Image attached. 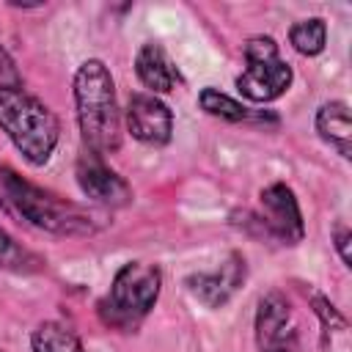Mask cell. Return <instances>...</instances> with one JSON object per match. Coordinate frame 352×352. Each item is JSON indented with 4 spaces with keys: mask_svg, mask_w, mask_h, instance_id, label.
<instances>
[{
    "mask_svg": "<svg viewBox=\"0 0 352 352\" xmlns=\"http://www.w3.org/2000/svg\"><path fill=\"white\" fill-rule=\"evenodd\" d=\"M289 41H292V47H294L300 55H319V52L324 50V41H327L324 19L308 16V19L294 22L292 30H289Z\"/></svg>",
    "mask_w": 352,
    "mask_h": 352,
    "instance_id": "obj_14",
    "label": "cell"
},
{
    "mask_svg": "<svg viewBox=\"0 0 352 352\" xmlns=\"http://www.w3.org/2000/svg\"><path fill=\"white\" fill-rule=\"evenodd\" d=\"M0 126L30 165H44L58 143L55 113L22 85L0 88Z\"/></svg>",
    "mask_w": 352,
    "mask_h": 352,
    "instance_id": "obj_2",
    "label": "cell"
},
{
    "mask_svg": "<svg viewBox=\"0 0 352 352\" xmlns=\"http://www.w3.org/2000/svg\"><path fill=\"white\" fill-rule=\"evenodd\" d=\"M160 283H162V275L154 264H146V261L124 264L116 272L110 292L102 302L104 322L116 327H135L154 308L160 297Z\"/></svg>",
    "mask_w": 352,
    "mask_h": 352,
    "instance_id": "obj_3",
    "label": "cell"
},
{
    "mask_svg": "<svg viewBox=\"0 0 352 352\" xmlns=\"http://www.w3.org/2000/svg\"><path fill=\"white\" fill-rule=\"evenodd\" d=\"M256 338H258V349H272L297 341L292 311L280 292H270L267 297H261L256 314Z\"/></svg>",
    "mask_w": 352,
    "mask_h": 352,
    "instance_id": "obj_9",
    "label": "cell"
},
{
    "mask_svg": "<svg viewBox=\"0 0 352 352\" xmlns=\"http://www.w3.org/2000/svg\"><path fill=\"white\" fill-rule=\"evenodd\" d=\"M33 352H82L80 338L60 322H44L33 330Z\"/></svg>",
    "mask_w": 352,
    "mask_h": 352,
    "instance_id": "obj_13",
    "label": "cell"
},
{
    "mask_svg": "<svg viewBox=\"0 0 352 352\" xmlns=\"http://www.w3.org/2000/svg\"><path fill=\"white\" fill-rule=\"evenodd\" d=\"M77 184L88 198L104 206H124L132 198L129 184L116 170H110L96 154H85L77 162Z\"/></svg>",
    "mask_w": 352,
    "mask_h": 352,
    "instance_id": "obj_8",
    "label": "cell"
},
{
    "mask_svg": "<svg viewBox=\"0 0 352 352\" xmlns=\"http://www.w3.org/2000/svg\"><path fill=\"white\" fill-rule=\"evenodd\" d=\"M314 300H316V305H319V308H316V314L322 316V322H324L327 327H330V324H338V327H344V319H341V314H338V311H336V308H333V305H330V302H327L322 294H314Z\"/></svg>",
    "mask_w": 352,
    "mask_h": 352,
    "instance_id": "obj_17",
    "label": "cell"
},
{
    "mask_svg": "<svg viewBox=\"0 0 352 352\" xmlns=\"http://www.w3.org/2000/svg\"><path fill=\"white\" fill-rule=\"evenodd\" d=\"M261 352H297V341L294 344H283V346H272V349H261Z\"/></svg>",
    "mask_w": 352,
    "mask_h": 352,
    "instance_id": "obj_20",
    "label": "cell"
},
{
    "mask_svg": "<svg viewBox=\"0 0 352 352\" xmlns=\"http://www.w3.org/2000/svg\"><path fill=\"white\" fill-rule=\"evenodd\" d=\"M135 72H138V80L154 91V94H165V91H173L176 82H179V72H176V63L170 60V55L165 52L162 44H143L135 55Z\"/></svg>",
    "mask_w": 352,
    "mask_h": 352,
    "instance_id": "obj_11",
    "label": "cell"
},
{
    "mask_svg": "<svg viewBox=\"0 0 352 352\" xmlns=\"http://www.w3.org/2000/svg\"><path fill=\"white\" fill-rule=\"evenodd\" d=\"M3 187L8 192V198L14 201V206L38 228L55 231V234H85L91 231V217L69 204V201H58L55 195L28 184L25 179H19L14 170H0Z\"/></svg>",
    "mask_w": 352,
    "mask_h": 352,
    "instance_id": "obj_4",
    "label": "cell"
},
{
    "mask_svg": "<svg viewBox=\"0 0 352 352\" xmlns=\"http://www.w3.org/2000/svg\"><path fill=\"white\" fill-rule=\"evenodd\" d=\"M245 72L236 77L242 96L253 102H272L292 85V66L278 55V44L270 36H253L245 44Z\"/></svg>",
    "mask_w": 352,
    "mask_h": 352,
    "instance_id": "obj_5",
    "label": "cell"
},
{
    "mask_svg": "<svg viewBox=\"0 0 352 352\" xmlns=\"http://www.w3.org/2000/svg\"><path fill=\"white\" fill-rule=\"evenodd\" d=\"M336 248H338V253H341L344 264H349V231H346L344 226H338V228H336Z\"/></svg>",
    "mask_w": 352,
    "mask_h": 352,
    "instance_id": "obj_19",
    "label": "cell"
},
{
    "mask_svg": "<svg viewBox=\"0 0 352 352\" xmlns=\"http://www.w3.org/2000/svg\"><path fill=\"white\" fill-rule=\"evenodd\" d=\"M126 126L140 143L165 146L173 135V113L154 94H132L126 102Z\"/></svg>",
    "mask_w": 352,
    "mask_h": 352,
    "instance_id": "obj_6",
    "label": "cell"
},
{
    "mask_svg": "<svg viewBox=\"0 0 352 352\" xmlns=\"http://www.w3.org/2000/svg\"><path fill=\"white\" fill-rule=\"evenodd\" d=\"M198 102H201V107H204L209 116H214V118H226V121H248V118H250V110H248V107H242L236 99L220 94L217 88H204V91L198 94Z\"/></svg>",
    "mask_w": 352,
    "mask_h": 352,
    "instance_id": "obj_15",
    "label": "cell"
},
{
    "mask_svg": "<svg viewBox=\"0 0 352 352\" xmlns=\"http://www.w3.org/2000/svg\"><path fill=\"white\" fill-rule=\"evenodd\" d=\"M316 132L322 140H327L333 148H338L341 157H352V118L349 107L344 102H327L316 113Z\"/></svg>",
    "mask_w": 352,
    "mask_h": 352,
    "instance_id": "obj_12",
    "label": "cell"
},
{
    "mask_svg": "<svg viewBox=\"0 0 352 352\" xmlns=\"http://www.w3.org/2000/svg\"><path fill=\"white\" fill-rule=\"evenodd\" d=\"M6 85H19V74H16L11 55L0 47V88H6Z\"/></svg>",
    "mask_w": 352,
    "mask_h": 352,
    "instance_id": "obj_16",
    "label": "cell"
},
{
    "mask_svg": "<svg viewBox=\"0 0 352 352\" xmlns=\"http://www.w3.org/2000/svg\"><path fill=\"white\" fill-rule=\"evenodd\" d=\"M261 223L289 245L302 239V214L286 184H270L261 190Z\"/></svg>",
    "mask_w": 352,
    "mask_h": 352,
    "instance_id": "obj_7",
    "label": "cell"
},
{
    "mask_svg": "<svg viewBox=\"0 0 352 352\" xmlns=\"http://www.w3.org/2000/svg\"><path fill=\"white\" fill-rule=\"evenodd\" d=\"M74 104L82 143L91 154H113L121 146V116L116 85L107 66L96 58L85 60L74 74Z\"/></svg>",
    "mask_w": 352,
    "mask_h": 352,
    "instance_id": "obj_1",
    "label": "cell"
},
{
    "mask_svg": "<svg viewBox=\"0 0 352 352\" xmlns=\"http://www.w3.org/2000/svg\"><path fill=\"white\" fill-rule=\"evenodd\" d=\"M242 278H245V258L234 253V256H231L228 261H223L217 270L192 275V278H190V289H192V294H195L198 300H204L206 305L217 308V305H223V302L236 292V286L242 283Z\"/></svg>",
    "mask_w": 352,
    "mask_h": 352,
    "instance_id": "obj_10",
    "label": "cell"
},
{
    "mask_svg": "<svg viewBox=\"0 0 352 352\" xmlns=\"http://www.w3.org/2000/svg\"><path fill=\"white\" fill-rule=\"evenodd\" d=\"M19 256V250H16V245H14V239L0 228V264H8V261H14Z\"/></svg>",
    "mask_w": 352,
    "mask_h": 352,
    "instance_id": "obj_18",
    "label": "cell"
}]
</instances>
